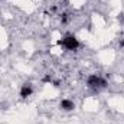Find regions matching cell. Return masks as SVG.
<instances>
[{
	"mask_svg": "<svg viewBox=\"0 0 124 124\" xmlns=\"http://www.w3.org/2000/svg\"><path fill=\"white\" fill-rule=\"evenodd\" d=\"M32 94H33V87H32V84H29V82L23 84L22 88H20V97H22V98H28V97H31Z\"/></svg>",
	"mask_w": 124,
	"mask_h": 124,
	"instance_id": "3957f363",
	"label": "cell"
},
{
	"mask_svg": "<svg viewBox=\"0 0 124 124\" xmlns=\"http://www.w3.org/2000/svg\"><path fill=\"white\" fill-rule=\"evenodd\" d=\"M61 46L66 51H77L79 48V42L74 35H66L61 40Z\"/></svg>",
	"mask_w": 124,
	"mask_h": 124,
	"instance_id": "7a4b0ae2",
	"label": "cell"
},
{
	"mask_svg": "<svg viewBox=\"0 0 124 124\" xmlns=\"http://www.w3.org/2000/svg\"><path fill=\"white\" fill-rule=\"evenodd\" d=\"M61 108L63 111H72L74 108H75V104H74V101H71V100H66V98H63L61 101Z\"/></svg>",
	"mask_w": 124,
	"mask_h": 124,
	"instance_id": "277c9868",
	"label": "cell"
},
{
	"mask_svg": "<svg viewBox=\"0 0 124 124\" xmlns=\"http://www.w3.org/2000/svg\"><path fill=\"white\" fill-rule=\"evenodd\" d=\"M87 85H88V88L93 90V91H101V90H104V88L107 87V81H105L101 75L94 74V75H90V77L87 78Z\"/></svg>",
	"mask_w": 124,
	"mask_h": 124,
	"instance_id": "6da1fadb",
	"label": "cell"
}]
</instances>
